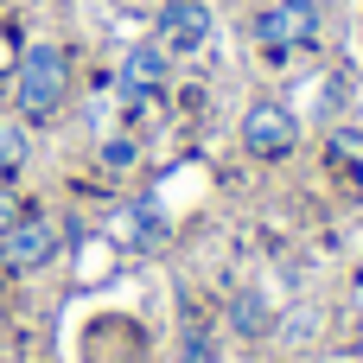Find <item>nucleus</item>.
<instances>
[{
    "mask_svg": "<svg viewBox=\"0 0 363 363\" xmlns=\"http://www.w3.org/2000/svg\"><path fill=\"white\" fill-rule=\"evenodd\" d=\"M249 32H255L262 64H294L300 51H313V45L325 38V6H319V0H274V6L255 13Z\"/></svg>",
    "mask_w": 363,
    "mask_h": 363,
    "instance_id": "f257e3e1",
    "label": "nucleus"
},
{
    "mask_svg": "<svg viewBox=\"0 0 363 363\" xmlns=\"http://www.w3.org/2000/svg\"><path fill=\"white\" fill-rule=\"evenodd\" d=\"M19 108L32 115V121H45V115H57V102H64V89H70V51L64 45H32L26 57H19Z\"/></svg>",
    "mask_w": 363,
    "mask_h": 363,
    "instance_id": "f03ea898",
    "label": "nucleus"
},
{
    "mask_svg": "<svg viewBox=\"0 0 363 363\" xmlns=\"http://www.w3.org/2000/svg\"><path fill=\"white\" fill-rule=\"evenodd\" d=\"M57 249H64L57 217L26 211V217H13V223L0 230V274H38L45 262H57Z\"/></svg>",
    "mask_w": 363,
    "mask_h": 363,
    "instance_id": "7ed1b4c3",
    "label": "nucleus"
},
{
    "mask_svg": "<svg viewBox=\"0 0 363 363\" xmlns=\"http://www.w3.org/2000/svg\"><path fill=\"white\" fill-rule=\"evenodd\" d=\"M300 147V121L287 102H249L242 108V153L249 160H287Z\"/></svg>",
    "mask_w": 363,
    "mask_h": 363,
    "instance_id": "20e7f679",
    "label": "nucleus"
},
{
    "mask_svg": "<svg viewBox=\"0 0 363 363\" xmlns=\"http://www.w3.org/2000/svg\"><path fill=\"white\" fill-rule=\"evenodd\" d=\"M211 32H217V19H211V0H172V6L160 13V32H153V45H160L166 57H191V51H204V45H211Z\"/></svg>",
    "mask_w": 363,
    "mask_h": 363,
    "instance_id": "39448f33",
    "label": "nucleus"
},
{
    "mask_svg": "<svg viewBox=\"0 0 363 363\" xmlns=\"http://www.w3.org/2000/svg\"><path fill=\"white\" fill-rule=\"evenodd\" d=\"M166 77H172V57L147 38V45H134L128 57H121V70H115V83H121V96H160L166 89Z\"/></svg>",
    "mask_w": 363,
    "mask_h": 363,
    "instance_id": "423d86ee",
    "label": "nucleus"
},
{
    "mask_svg": "<svg viewBox=\"0 0 363 363\" xmlns=\"http://www.w3.org/2000/svg\"><path fill=\"white\" fill-rule=\"evenodd\" d=\"M230 325H236L242 338H262V332H274V300H268L262 287H242V294L230 300Z\"/></svg>",
    "mask_w": 363,
    "mask_h": 363,
    "instance_id": "0eeeda50",
    "label": "nucleus"
},
{
    "mask_svg": "<svg viewBox=\"0 0 363 363\" xmlns=\"http://www.w3.org/2000/svg\"><path fill=\"white\" fill-rule=\"evenodd\" d=\"M325 153H332V166H338V172L363 191V128H332Z\"/></svg>",
    "mask_w": 363,
    "mask_h": 363,
    "instance_id": "6e6552de",
    "label": "nucleus"
},
{
    "mask_svg": "<svg viewBox=\"0 0 363 363\" xmlns=\"http://www.w3.org/2000/svg\"><path fill=\"white\" fill-rule=\"evenodd\" d=\"M115 230H121V236H134V242H160V236H166V217H160L153 204H121Z\"/></svg>",
    "mask_w": 363,
    "mask_h": 363,
    "instance_id": "1a4fd4ad",
    "label": "nucleus"
},
{
    "mask_svg": "<svg viewBox=\"0 0 363 363\" xmlns=\"http://www.w3.org/2000/svg\"><path fill=\"white\" fill-rule=\"evenodd\" d=\"M19 166H26V134H19L13 121H0V179L19 172Z\"/></svg>",
    "mask_w": 363,
    "mask_h": 363,
    "instance_id": "9d476101",
    "label": "nucleus"
},
{
    "mask_svg": "<svg viewBox=\"0 0 363 363\" xmlns=\"http://www.w3.org/2000/svg\"><path fill=\"white\" fill-rule=\"evenodd\" d=\"M134 160H140V153H134V140H128V134H115V140H102V166H108V172H128Z\"/></svg>",
    "mask_w": 363,
    "mask_h": 363,
    "instance_id": "9b49d317",
    "label": "nucleus"
},
{
    "mask_svg": "<svg viewBox=\"0 0 363 363\" xmlns=\"http://www.w3.org/2000/svg\"><path fill=\"white\" fill-rule=\"evenodd\" d=\"M179 363H217V345L191 325V332H185V357H179Z\"/></svg>",
    "mask_w": 363,
    "mask_h": 363,
    "instance_id": "f8f14e48",
    "label": "nucleus"
},
{
    "mask_svg": "<svg viewBox=\"0 0 363 363\" xmlns=\"http://www.w3.org/2000/svg\"><path fill=\"white\" fill-rule=\"evenodd\" d=\"M6 223H13V198L0 191V230H6Z\"/></svg>",
    "mask_w": 363,
    "mask_h": 363,
    "instance_id": "ddd939ff",
    "label": "nucleus"
}]
</instances>
